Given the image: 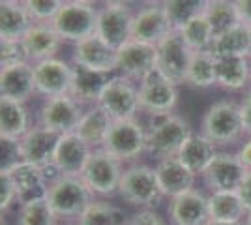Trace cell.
Listing matches in <instances>:
<instances>
[{"instance_id": "1", "label": "cell", "mask_w": 251, "mask_h": 225, "mask_svg": "<svg viewBox=\"0 0 251 225\" xmlns=\"http://www.w3.org/2000/svg\"><path fill=\"white\" fill-rule=\"evenodd\" d=\"M191 124L188 118L176 113L161 117H150L147 124V154L156 160L175 158L191 135Z\"/></svg>"}, {"instance_id": "2", "label": "cell", "mask_w": 251, "mask_h": 225, "mask_svg": "<svg viewBox=\"0 0 251 225\" xmlns=\"http://www.w3.org/2000/svg\"><path fill=\"white\" fill-rule=\"evenodd\" d=\"M94 199L96 195L81 178V175H58L49 180L47 201L58 220L60 218L79 220Z\"/></svg>"}, {"instance_id": "3", "label": "cell", "mask_w": 251, "mask_h": 225, "mask_svg": "<svg viewBox=\"0 0 251 225\" xmlns=\"http://www.w3.org/2000/svg\"><path fill=\"white\" fill-rule=\"evenodd\" d=\"M201 133L216 147L234 145L244 135L240 103L234 100H220L210 105L201 122Z\"/></svg>"}, {"instance_id": "4", "label": "cell", "mask_w": 251, "mask_h": 225, "mask_svg": "<svg viewBox=\"0 0 251 225\" xmlns=\"http://www.w3.org/2000/svg\"><path fill=\"white\" fill-rule=\"evenodd\" d=\"M118 195L131 206L154 208L163 193L157 184L156 167H150L147 163H131L124 169Z\"/></svg>"}, {"instance_id": "5", "label": "cell", "mask_w": 251, "mask_h": 225, "mask_svg": "<svg viewBox=\"0 0 251 225\" xmlns=\"http://www.w3.org/2000/svg\"><path fill=\"white\" fill-rule=\"evenodd\" d=\"M101 149L124 165L137 163V160L147 152V124H143L139 118L116 120Z\"/></svg>"}, {"instance_id": "6", "label": "cell", "mask_w": 251, "mask_h": 225, "mask_svg": "<svg viewBox=\"0 0 251 225\" xmlns=\"http://www.w3.org/2000/svg\"><path fill=\"white\" fill-rule=\"evenodd\" d=\"M124 163L111 156L107 150L94 149L84 163L81 178L98 197H113L118 193L120 180L124 175Z\"/></svg>"}, {"instance_id": "7", "label": "cell", "mask_w": 251, "mask_h": 225, "mask_svg": "<svg viewBox=\"0 0 251 225\" xmlns=\"http://www.w3.org/2000/svg\"><path fill=\"white\" fill-rule=\"evenodd\" d=\"M98 105L113 120H127L139 115V83L124 75H111L105 83Z\"/></svg>"}, {"instance_id": "8", "label": "cell", "mask_w": 251, "mask_h": 225, "mask_svg": "<svg viewBox=\"0 0 251 225\" xmlns=\"http://www.w3.org/2000/svg\"><path fill=\"white\" fill-rule=\"evenodd\" d=\"M64 42L79 43L94 36L98 28V8L94 4L64 2L60 11L51 23Z\"/></svg>"}, {"instance_id": "9", "label": "cell", "mask_w": 251, "mask_h": 225, "mask_svg": "<svg viewBox=\"0 0 251 225\" xmlns=\"http://www.w3.org/2000/svg\"><path fill=\"white\" fill-rule=\"evenodd\" d=\"M84 109L72 94L62 96L43 98V103L38 115V124L43 128L51 129L58 135L74 133L77 131V126L83 118Z\"/></svg>"}, {"instance_id": "10", "label": "cell", "mask_w": 251, "mask_h": 225, "mask_svg": "<svg viewBox=\"0 0 251 225\" xmlns=\"http://www.w3.org/2000/svg\"><path fill=\"white\" fill-rule=\"evenodd\" d=\"M248 173L236 152L218 150L201 176L210 192H240Z\"/></svg>"}, {"instance_id": "11", "label": "cell", "mask_w": 251, "mask_h": 225, "mask_svg": "<svg viewBox=\"0 0 251 225\" xmlns=\"http://www.w3.org/2000/svg\"><path fill=\"white\" fill-rule=\"evenodd\" d=\"M178 86L154 72L139 83V107L148 117H161L175 113L178 105Z\"/></svg>"}, {"instance_id": "12", "label": "cell", "mask_w": 251, "mask_h": 225, "mask_svg": "<svg viewBox=\"0 0 251 225\" xmlns=\"http://www.w3.org/2000/svg\"><path fill=\"white\" fill-rule=\"evenodd\" d=\"M193 51L189 49L182 36L175 30L161 43H157V68L156 72L176 86L186 85L189 62Z\"/></svg>"}, {"instance_id": "13", "label": "cell", "mask_w": 251, "mask_h": 225, "mask_svg": "<svg viewBox=\"0 0 251 225\" xmlns=\"http://www.w3.org/2000/svg\"><path fill=\"white\" fill-rule=\"evenodd\" d=\"M118 74L141 83L157 68V45L129 40L118 49Z\"/></svg>"}, {"instance_id": "14", "label": "cell", "mask_w": 251, "mask_h": 225, "mask_svg": "<svg viewBox=\"0 0 251 225\" xmlns=\"http://www.w3.org/2000/svg\"><path fill=\"white\" fill-rule=\"evenodd\" d=\"M2 169L10 175L11 182L15 186V192H17L19 204L47 197L49 176H47V171L43 167H38V165L28 163V161L15 160Z\"/></svg>"}, {"instance_id": "15", "label": "cell", "mask_w": 251, "mask_h": 225, "mask_svg": "<svg viewBox=\"0 0 251 225\" xmlns=\"http://www.w3.org/2000/svg\"><path fill=\"white\" fill-rule=\"evenodd\" d=\"M72 64L81 66L86 70H92L98 74L111 75L118 72V49L107 45L98 36H90L83 42L75 43L74 53H72Z\"/></svg>"}, {"instance_id": "16", "label": "cell", "mask_w": 251, "mask_h": 225, "mask_svg": "<svg viewBox=\"0 0 251 225\" xmlns=\"http://www.w3.org/2000/svg\"><path fill=\"white\" fill-rule=\"evenodd\" d=\"M58 139H60L58 133L43 128L42 124L32 126L21 139L13 145L17 160L28 161V163H34L38 167L47 169V167H51Z\"/></svg>"}, {"instance_id": "17", "label": "cell", "mask_w": 251, "mask_h": 225, "mask_svg": "<svg viewBox=\"0 0 251 225\" xmlns=\"http://www.w3.org/2000/svg\"><path fill=\"white\" fill-rule=\"evenodd\" d=\"M133 15H135V11H131L129 6L103 4L101 8H98V28H96V34L107 45L120 49L126 42L131 40Z\"/></svg>"}, {"instance_id": "18", "label": "cell", "mask_w": 251, "mask_h": 225, "mask_svg": "<svg viewBox=\"0 0 251 225\" xmlns=\"http://www.w3.org/2000/svg\"><path fill=\"white\" fill-rule=\"evenodd\" d=\"M171 32L175 30H173V25L169 21L161 2H148L147 6L135 11L133 26H131V40L157 45Z\"/></svg>"}, {"instance_id": "19", "label": "cell", "mask_w": 251, "mask_h": 225, "mask_svg": "<svg viewBox=\"0 0 251 225\" xmlns=\"http://www.w3.org/2000/svg\"><path fill=\"white\" fill-rule=\"evenodd\" d=\"M72 75H74V64L66 62L58 56L34 64L36 90L43 98L70 94Z\"/></svg>"}, {"instance_id": "20", "label": "cell", "mask_w": 251, "mask_h": 225, "mask_svg": "<svg viewBox=\"0 0 251 225\" xmlns=\"http://www.w3.org/2000/svg\"><path fill=\"white\" fill-rule=\"evenodd\" d=\"M36 94L38 90L32 62L0 68V100H10L26 105V101H30Z\"/></svg>"}, {"instance_id": "21", "label": "cell", "mask_w": 251, "mask_h": 225, "mask_svg": "<svg viewBox=\"0 0 251 225\" xmlns=\"http://www.w3.org/2000/svg\"><path fill=\"white\" fill-rule=\"evenodd\" d=\"M169 220L173 225H206L210 222L208 195L191 188L169 199Z\"/></svg>"}, {"instance_id": "22", "label": "cell", "mask_w": 251, "mask_h": 225, "mask_svg": "<svg viewBox=\"0 0 251 225\" xmlns=\"http://www.w3.org/2000/svg\"><path fill=\"white\" fill-rule=\"evenodd\" d=\"M92 150L94 149L88 143H84L75 131L60 135L54 149L51 167L58 175H81Z\"/></svg>"}, {"instance_id": "23", "label": "cell", "mask_w": 251, "mask_h": 225, "mask_svg": "<svg viewBox=\"0 0 251 225\" xmlns=\"http://www.w3.org/2000/svg\"><path fill=\"white\" fill-rule=\"evenodd\" d=\"M21 42L26 49L28 60L36 64L42 60L54 58L60 51L64 40L58 36L51 23H34Z\"/></svg>"}, {"instance_id": "24", "label": "cell", "mask_w": 251, "mask_h": 225, "mask_svg": "<svg viewBox=\"0 0 251 225\" xmlns=\"http://www.w3.org/2000/svg\"><path fill=\"white\" fill-rule=\"evenodd\" d=\"M156 175L159 190L163 193V197H169V199H173L180 193L195 188V178L197 176L189 171L176 156L175 158H165V160H157Z\"/></svg>"}, {"instance_id": "25", "label": "cell", "mask_w": 251, "mask_h": 225, "mask_svg": "<svg viewBox=\"0 0 251 225\" xmlns=\"http://www.w3.org/2000/svg\"><path fill=\"white\" fill-rule=\"evenodd\" d=\"M30 117L25 103L0 100V139L15 145L30 129Z\"/></svg>"}, {"instance_id": "26", "label": "cell", "mask_w": 251, "mask_h": 225, "mask_svg": "<svg viewBox=\"0 0 251 225\" xmlns=\"http://www.w3.org/2000/svg\"><path fill=\"white\" fill-rule=\"evenodd\" d=\"M107 81H109V75L98 74V72L86 70V68H81V66H74L70 94L83 107H90V105L98 103V100L101 96V90H103Z\"/></svg>"}, {"instance_id": "27", "label": "cell", "mask_w": 251, "mask_h": 225, "mask_svg": "<svg viewBox=\"0 0 251 225\" xmlns=\"http://www.w3.org/2000/svg\"><path fill=\"white\" fill-rule=\"evenodd\" d=\"M218 154V147L204 137L202 133H191L189 139L184 143V147L178 152V160L182 161L195 176H199L208 167L212 158Z\"/></svg>"}, {"instance_id": "28", "label": "cell", "mask_w": 251, "mask_h": 225, "mask_svg": "<svg viewBox=\"0 0 251 225\" xmlns=\"http://www.w3.org/2000/svg\"><path fill=\"white\" fill-rule=\"evenodd\" d=\"M113 122L115 120L96 103V105H90V107L84 109L83 118H81L75 133L84 143H88L92 149H101L107 135H109V131H111Z\"/></svg>"}, {"instance_id": "29", "label": "cell", "mask_w": 251, "mask_h": 225, "mask_svg": "<svg viewBox=\"0 0 251 225\" xmlns=\"http://www.w3.org/2000/svg\"><path fill=\"white\" fill-rule=\"evenodd\" d=\"M251 83L250 56L218 58V86L229 92H240Z\"/></svg>"}, {"instance_id": "30", "label": "cell", "mask_w": 251, "mask_h": 225, "mask_svg": "<svg viewBox=\"0 0 251 225\" xmlns=\"http://www.w3.org/2000/svg\"><path fill=\"white\" fill-rule=\"evenodd\" d=\"M210 220L216 222H244L248 208L240 192H212L208 195Z\"/></svg>"}, {"instance_id": "31", "label": "cell", "mask_w": 251, "mask_h": 225, "mask_svg": "<svg viewBox=\"0 0 251 225\" xmlns=\"http://www.w3.org/2000/svg\"><path fill=\"white\" fill-rule=\"evenodd\" d=\"M186 85L197 90L218 86V58L212 51H193Z\"/></svg>"}, {"instance_id": "32", "label": "cell", "mask_w": 251, "mask_h": 225, "mask_svg": "<svg viewBox=\"0 0 251 225\" xmlns=\"http://www.w3.org/2000/svg\"><path fill=\"white\" fill-rule=\"evenodd\" d=\"M212 53L216 58H230V56H250L251 53V28L244 25H236L230 30L214 38Z\"/></svg>"}, {"instance_id": "33", "label": "cell", "mask_w": 251, "mask_h": 225, "mask_svg": "<svg viewBox=\"0 0 251 225\" xmlns=\"http://www.w3.org/2000/svg\"><path fill=\"white\" fill-rule=\"evenodd\" d=\"M34 21L23 4L0 2V40H23Z\"/></svg>"}, {"instance_id": "34", "label": "cell", "mask_w": 251, "mask_h": 225, "mask_svg": "<svg viewBox=\"0 0 251 225\" xmlns=\"http://www.w3.org/2000/svg\"><path fill=\"white\" fill-rule=\"evenodd\" d=\"M163 10L167 13L173 30H180L184 25L204 15L208 0H161Z\"/></svg>"}, {"instance_id": "35", "label": "cell", "mask_w": 251, "mask_h": 225, "mask_svg": "<svg viewBox=\"0 0 251 225\" xmlns=\"http://www.w3.org/2000/svg\"><path fill=\"white\" fill-rule=\"evenodd\" d=\"M79 225H127L124 210L107 199H94L79 218Z\"/></svg>"}, {"instance_id": "36", "label": "cell", "mask_w": 251, "mask_h": 225, "mask_svg": "<svg viewBox=\"0 0 251 225\" xmlns=\"http://www.w3.org/2000/svg\"><path fill=\"white\" fill-rule=\"evenodd\" d=\"M204 17L208 19L210 26L216 36L227 32L232 26L240 25L234 0H208V8L204 11Z\"/></svg>"}, {"instance_id": "37", "label": "cell", "mask_w": 251, "mask_h": 225, "mask_svg": "<svg viewBox=\"0 0 251 225\" xmlns=\"http://www.w3.org/2000/svg\"><path fill=\"white\" fill-rule=\"evenodd\" d=\"M178 34L182 36V40L186 42V45L191 51H210L214 38H216L208 19L204 15H201L197 19L189 21L188 25H184L178 30Z\"/></svg>"}, {"instance_id": "38", "label": "cell", "mask_w": 251, "mask_h": 225, "mask_svg": "<svg viewBox=\"0 0 251 225\" xmlns=\"http://www.w3.org/2000/svg\"><path fill=\"white\" fill-rule=\"evenodd\" d=\"M56 214L52 212L47 197L19 204L17 225H56Z\"/></svg>"}, {"instance_id": "39", "label": "cell", "mask_w": 251, "mask_h": 225, "mask_svg": "<svg viewBox=\"0 0 251 225\" xmlns=\"http://www.w3.org/2000/svg\"><path fill=\"white\" fill-rule=\"evenodd\" d=\"M66 0H23L34 23H52Z\"/></svg>"}, {"instance_id": "40", "label": "cell", "mask_w": 251, "mask_h": 225, "mask_svg": "<svg viewBox=\"0 0 251 225\" xmlns=\"http://www.w3.org/2000/svg\"><path fill=\"white\" fill-rule=\"evenodd\" d=\"M30 62L21 40H0V68Z\"/></svg>"}, {"instance_id": "41", "label": "cell", "mask_w": 251, "mask_h": 225, "mask_svg": "<svg viewBox=\"0 0 251 225\" xmlns=\"http://www.w3.org/2000/svg\"><path fill=\"white\" fill-rule=\"evenodd\" d=\"M15 203H19L15 186L11 182L10 175L2 169V173H0V208H2V212L10 210Z\"/></svg>"}, {"instance_id": "42", "label": "cell", "mask_w": 251, "mask_h": 225, "mask_svg": "<svg viewBox=\"0 0 251 225\" xmlns=\"http://www.w3.org/2000/svg\"><path fill=\"white\" fill-rule=\"evenodd\" d=\"M127 225H167L159 212L154 208H143L127 220Z\"/></svg>"}, {"instance_id": "43", "label": "cell", "mask_w": 251, "mask_h": 225, "mask_svg": "<svg viewBox=\"0 0 251 225\" xmlns=\"http://www.w3.org/2000/svg\"><path fill=\"white\" fill-rule=\"evenodd\" d=\"M240 117H242L244 135L251 137V92H248L246 98L240 101Z\"/></svg>"}, {"instance_id": "44", "label": "cell", "mask_w": 251, "mask_h": 225, "mask_svg": "<svg viewBox=\"0 0 251 225\" xmlns=\"http://www.w3.org/2000/svg\"><path fill=\"white\" fill-rule=\"evenodd\" d=\"M234 6H236L240 25L251 28V0H234Z\"/></svg>"}, {"instance_id": "45", "label": "cell", "mask_w": 251, "mask_h": 225, "mask_svg": "<svg viewBox=\"0 0 251 225\" xmlns=\"http://www.w3.org/2000/svg\"><path fill=\"white\" fill-rule=\"evenodd\" d=\"M236 156L240 158V161L244 163V167H246L248 171H251V137H248V139L242 143L238 152H236Z\"/></svg>"}, {"instance_id": "46", "label": "cell", "mask_w": 251, "mask_h": 225, "mask_svg": "<svg viewBox=\"0 0 251 225\" xmlns=\"http://www.w3.org/2000/svg\"><path fill=\"white\" fill-rule=\"evenodd\" d=\"M240 195H242V199H244L246 208H248V214H251V171L248 173L246 180H244V184H242Z\"/></svg>"}, {"instance_id": "47", "label": "cell", "mask_w": 251, "mask_h": 225, "mask_svg": "<svg viewBox=\"0 0 251 225\" xmlns=\"http://www.w3.org/2000/svg\"><path fill=\"white\" fill-rule=\"evenodd\" d=\"M103 4H111V6H131L135 0H101Z\"/></svg>"}, {"instance_id": "48", "label": "cell", "mask_w": 251, "mask_h": 225, "mask_svg": "<svg viewBox=\"0 0 251 225\" xmlns=\"http://www.w3.org/2000/svg\"><path fill=\"white\" fill-rule=\"evenodd\" d=\"M206 225H244V222H216V220H210Z\"/></svg>"}, {"instance_id": "49", "label": "cell", "mask_w": 251, "mask_h": 225, "mask_svg": "<svg viewBox=\"0 0 251 225\" xmlns=\"http://www.w3.org/2000/svg\"><path fill=\"white\" fill-rule=\"evenodd\" d=\"M66 2H79V4H96L98 0H66Z\"/></svg>"}, {"instance_id": "50", "label": "cell", "mask_w": 251, "mask_h": 225, "mask_svg": "<svg viewBox=\"0 0 251 225\" xmlns=\"http://www.w3.org/2000/svg\"><path fill=\"white\" fill-rule=\"evenodd\" d=\"M0 2H8V4H23V0H0Z\"/></svg>"}, {"instance_id": "51", "label": "cell", "mask_w": 251, "mask_h": 225, "mask_svg": "<svg viewBox=\"0 0 251 225\" xmlns=\"http://www.w3.org/2000/svg\"><path fill=\"white\" fill-rule=\"evenodd\" d=\"M244 225H251V214L246 216V220H244Z\"/></svg>"}, {"instance_id": "52", "label": "cell", "mask_w": 251, "mask_h": 225, "mask_svg": "<svg viewBox=\"0 0 251 225\" xmlns=\"http://www.w3.org/2000/svg\"><path fill=\"white\" fill-rule=\"evenodd\" d=\"M147 2H161V0H147Z\"/></svg>"}, {"instance_id": "53", "label": "cell", "mask_w": 251, "mask_h": 225, "mask_svg": "<svg viewBox=\"0 0 251 225\" xmlns=\"http://www.w3.org/2000/svg\"><path fill=\"white\" fill-rule=\"evenodd\" d=\"M250 58H251V53H250Z\"/></svg>"}, {"instance_id": "54", "label": "cell", "mask_w": 251, "mask_h": 225, "mask_svg": "<svg viewBox=\"0 0 251 225\" xmlns=\"http://www.w3.org/2000/svg\"><path fill=\"white\" fill-rule=\"evenodd\" d=\"M77 225H79V224H77Z\"/></svg>"}]
</instances>
